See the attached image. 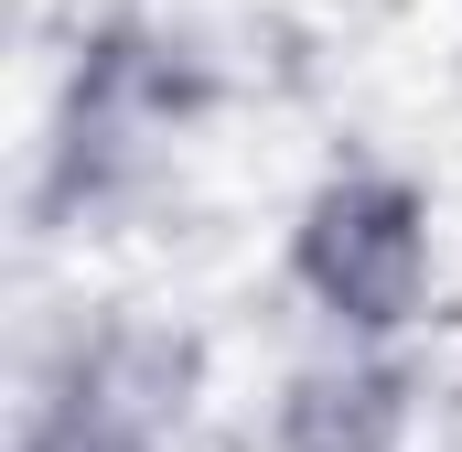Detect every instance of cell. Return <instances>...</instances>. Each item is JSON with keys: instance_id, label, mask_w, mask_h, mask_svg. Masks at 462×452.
Returning <instances> with one entry per match:
<instances>
[{"instance_id": "6da1fadb", "label": "cell", "mask_w": 462, "mask_h": 452, "mask_svg": "<svg viewBox=\"0 0 462 452\" xmlns=\"http://www.w3.org/2000/svg\"><path fill=\"white\" fill-rule=\"evenodd\" d=\"M291 302L323 324V344H409L441 302V205L398 162H334L280 237Z\"/></svg>"}, {"instance_id": "5b68a950", "label": "cell", "mask_w": 462, "mask_h": 452, "mask_svg": "<svg viewBox=\"0 0 462 452\" xmlns=\"http://www.w3.org/2000/svg\"><path fill=\"white\" fill-rule=\"evenodd\" d=\"M22 452H118V442H97V431H65V420H32V410H22Z\"/></svg>"}, {"instance_id": "277c9868", "label": "cell", "mask_w": 462, "mask_h": 452, "mask_svg": "<svg viewBox=\"0 0 462 452\" xmlns=\"http://www.w3.org/2000/svg\"><path fill=\"white\" fill-rule=\"evenodd\" d=\"M420 431L430 366L409 344H312L258 410V452H420Z\"/></svg>"}, {"instance_id": "7a4b0ae2", "label": "cell", "mask_w": 462, "mask_h": 452, "mask_svg": "<svg viewBox=\"0 0 462 452\" xmlns=\"http://www.w3.org/2000/svg\"><path fill=\"white\" fill-rule=\"evenodd\" d=\"M205 65L183 33L140 22V11H108L76 65H65V98H54V140H43V205H118L194 118H205Z\"/></svg>"}, {"instance_id": "3957f363", "label": "cell", "mask_w": 462, "mask_h": 452, "mask_svg": "<svg viewBox=\"0 0 462 452\" xmlns=\"http://www.w3.org/2000/svg\"><path fill=\"white\" fill-rule=\"evenodd\" d=\"M194 410H205V344L162 313H108V324H76L54 377L32 388V420H65V431H97L118 452H183L194 442Z\"/></svg>"}]
</instances>
